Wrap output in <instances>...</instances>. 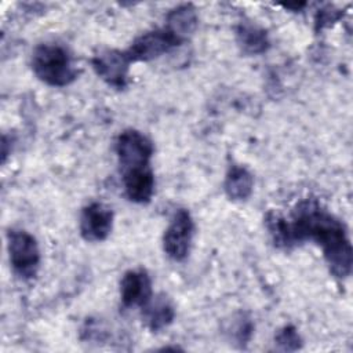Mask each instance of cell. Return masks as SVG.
Listing matches in <instances>:
<instances>
[{
	"instance_id": "7a4b0ae2",
	"label": "cell",
	"mask_w": 353,
	"mask_h": 353,
	"mask_svg": "<svg viewBox=\"0 0 353 353\" xmlns=\"http://www.w3.org/2000/svg\"><path fill=\"white\" fill-rule=\"evenodd\" d=\"M33 73L52 87L69 85L77 77V69L65 47L55 43L39 44L32 54Z\"/></svg>"
},
{
	"instance_id": "8992f818",
	"label": "cell",
	"mask_w": 353,
	"mask_h": 353,
	"mask_svg": "<svg viewBox=\"0 0 353 353\" xmlns=\"http://www.w3.org/2000/svg\"><path fill=\"white\" fill-rule=\"evenodd\" d=\"M193 232H194V223L190 212L185 208H179L174 214L170 225L164 232V236H163L164 252L176 262L183 261L189 254Z\"/></svg>"
},
{
	"instance_id": "3957f363",
	"label": "cell",
	"mask_w": 353,
	"mask_h": 353,
	"mask_svg": "<svg viewBox=\"0 0 353 353\" xmlns=\"http://www.w3.org/2000/svg\"><path fill=\"white\" fill-rule=\"evenodd\" d=\"M7 248L14 272L22 279L34 277L40 266V250L36 239L26 230L11 229L7 233Z\"/></svg>"
},
{
	"instance_id": "7c38bea8",
	"label": "cell",
	"mask_w": 353,
	"mask_h": 353,
	"mask_svg": "<svg viewBox=\"0 0 353 353\" xmlns=\"http://www.w3.org/2000/svg\"><path fill=\"white\" fill-rule=\"evenodd\" d=\"M252 188H254V178L251 172L241 165H236V164L230 165L223 182V189L226 196L230 200L243 201L251 196Z\"/></svg>"
},
{
	"instance_id": "9a60e30c",
	"label": "cell",
	"mask_w": 353,
	"mask_h": 353,
	"mask_svg": "<svg viewBox=\"0 0 353 353\" xmlns=\"http://www.w3.org/2000/svg\"><path fill=\"white\" fill-rule=\"evenodd\" d=\"M276 343L281 350H296L301 347V338L292 325H285L277 332Z\"/></svg>"
},
{
	"instance_id": "e0dca14e",
	"label": "cell",
	"mask_w": 353,
	"mask_h": 353,
	"mask_svg": "<svg viewBox=\"0 0 353 353\" xmlns=\"http://www.w3.org/2000/svg\"><path fill=\"white\" fill-rule=\"evenodd\" d=\"M306 3H288V4H283L284 7H287V8H294V10H301L303 6H305Z\"/></svg>"
},
{
	"instance_id": "2e32d148",
	"label": "cell",
	"mask_w": 353,
	"mask_h": 353,
	"mask_svg": "<svg viewBox=\"0 0 353 353\" xmlns=\"http://www.w3.org/2000/svg\"><path fill=\"white\" fill-rule=\"evenodd\" d=\"M338 18H339V12L338 11L321 10V11L317 12V17H316V28L317 29H323L324 26H330Z\"/></svg>"
},
{
	"instance_id": "277c9868",
	"label": "cell",
	"mask_w": 353,
	"mask_h": 353,
	"mask_svg": "<svg viewBox=\"0 0 353 353\" xmlns=\"http://www.w3.org/2000/svg\"><path fill=\"white\" fill-rule=\"evenodd\" d=\"M183 43V39L170 29H154L138 36L125 50L130 62H148L156 59Z\"/></svg>"
},
{
	"instance_id": "9c48e42d",
	"label": "cell",
	"mask_w": 353,
	"mask_h": 353,
	"mask_svg": "<svg viewBox=\"0 0 353 353\" xmlns=\"http://www.w3.org/2000/svg\"><path fill=\"white\" fill-rule=\"evenodd\" d=\"M152 280L142 270H128L124 273L120 283V296L124 306H143L152 298Z\"/></svg>"
},
{
	"instance_id": "4fadbf2b",
	"label": "cell",
	"mask_w": 353,
	"mask_h": 353,
	"mask_svg": "<svg viewBox=\"0 0 353 353\" xmlns=\"http://www.w3.org/2000/svg\"><path fill=\"white\" fill-rule=\"evenodd\" d=\"M237 44L243 52L248 55L262 54L269 47V39L266 32L250 22H243L236 29Z\"/></svg>"
},
{
	"instance_id": "30bf717a",
	"label": "cell",
	"mask_w": 353,
	"mask_h": 353,
	"mask_svg": "<svg viewBox=\"0 0 353 353\" xmlns=\"http://www.w3.org/2000/svg\"><path fill=\"white\" fill-rule=\"evenodd\" d=\"M121 174L127 197L138 204L149 203L154 192V176L150 165L132 168Z\"/></svg>"
},
{
	"instance_id": "ba28073f",
	"label": "cell",
	"mask_w": 353,
	"mask_h": 353,
	"mask_svg": "<svg viewBox=\"0 0 353 353\" xmlns=\"http://www.w3.org/2000/svg\"><path fill=\"white\" fill-rule=\"evenodd\" d=\"M113 228V211L103 203L85 205L80 215V233L87 241L105 240Z\"/></svg>"
},
{
	"instance_id": "5bb4252c",
	"label": "cell",
	"mask_w": 353,
	"mask_h": 353,
	"mask_svg": "<svg viewBox=\"0 0 353 353\" xmlns=\"http://www.w3.org/2000/svg\"><path fill=\"white\" fill-rule=\"evenodd\" d=\"M197 23L199 18L196 8L192 4H182L168 12L165 28L185 40L186 36L196 30Z\"/></svg>"
},
{
	"instance_id": "5b68a950",
	"label": "cell",
	"mask_w": 353,
	"mask_h": 353,
	"mask_svg": "<svg viewBox=\"0 0 353 353\" xmlns=\"http://www.w3.org/2000/svg\"><path fill=\"white\" fill-rule=\"evenodd\" d=\"M153 150L152 141L141 131L124 130L116 141V154L121 172L150 165Z\"/></svg>"
},
{
	"instance_id": "8fae6325",
	"label": "cell",
	"mask_w": 353,
	"mask_h": 353,
	"mask_svg": "<svg viewBox=\"0 0 353 353\" xmlns=\"http://www.w3.org/2000/svg\"><path fill=\"white\" fill-rule=\"evenodd\" d=\"M142 317L146 327L150 331L157 332L172 323L175 309L167 295H152V298L142 306Z\"/></svg>"
},
{
	"instance_id": "52a82bcc",
	"label": "cell",
	"mask_w": 353,
	"mask_h": 353,
	"mask_svg": "<svg viewBox=\"0 0 353 353\" xmlns=\"http://www.w3.org/2000/svg\"><path fill=\"white\" fill-rule=\"evenodd\" d=\"M95 73L110 87L123 90L128 83L130 59L125 51L105 48L91 59Z\"/></svg>"
},
{
	"instance_id": "6da1fadb",
	"label": "cell",
	"mask_w": 353,
	"mask_h": 353,
	"mask_svg": "<svg viewBox=\"0 0 353 353\" xmlns=\"http://www.w3.org/2000/svg\"><path fill=\"white\" fill-rule=\"evenodd\" d=\"M269 233L277 247L290 248L312 240L323 250L330 272L345 279L352 272L353 251L345 225L317 200H302L292 210L291 219L277 215L269 225Z\"/></svg>"
}]
</instances>
